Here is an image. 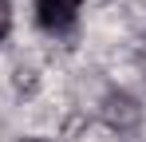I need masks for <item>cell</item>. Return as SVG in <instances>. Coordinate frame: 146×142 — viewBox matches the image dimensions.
<instances>
[{
	"mask_svg": "<svg viewBox=\"0 0 146 142\" xmlns=\"http://www.w3.org/2000/svg\"><path fill=\"white\" fill-rule=\"evenodd\" d=\"M36 20L44 32H67L79 20V0H36Z\"/></svg>",
	"mask_w": 146,
	"mask_h": 142,
	"instance_id": "obj_1",
	"label": "cell"
},
{
	"mask_svg": "<svg viewBox=\"0 0 146 142\" xmlns=\"http://www.w3.org/2000/svg\"><path fill=\"white\" fill-rule=\"evenodd\" d=\"M12 32V4L8 0H0V40Z\"/></svg>",
	"mask_w": 146,
	"mask_h": 142,
	"instance_id": "obj_2",
	"label": "cell"
},
{
	"mask_svg": "<svg viewBox=\"0 0 146 142\" xmlns=\"http://www.w3.org/2000/svg\"><path fill=\"white\" fill-rule=\"evenodd\" d=\"M24 142H44V138H24Z\"/></svg>",
	"mask_w": 146,
	"mask_h": 142,
	"instance_id": "obj_3",
	"label": "cell"
}]
</instances>
